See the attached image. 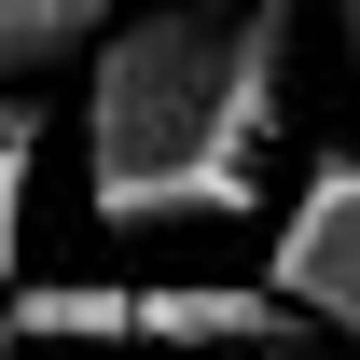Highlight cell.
Instances as JSON below:
<instances>
[{
	"mask_svg": "<svg viewBox=\"0 0 360 360\" xmlns=\"http://www.w3.org/2000/svg\"><path fill=\"white\" fill-rule=\"evenodd\" d=\"M291 0H125L84 70V208L111 236L250 222L291 125Z\"/></svg>",
	"mask_w": 360,
	"mask_h": 360,
	"instance_id": "obj_1",
	"label": "cell"
},
{
	"mask_svg": "<svg viewBox=\"0 0 360 360\" xmlns=\"http://www.w3.org/2000/svg\"><path fill=\"white\" fill-rule=\"evenodd\" d=\"M264 291L305 333H333V347H360V153H319L305 194L277 208V250H264Z\"/></svg>",
	"mask_w": 360,
	"mask_h": 360,
	"instance_id": "obj_2",
	"label": "cell"
},
{
	"mask_svg": "<svg viewBox=\"0 0 360 360\" xmlns=\"http://www.w3.org/2000/svg\"><path fill=\"white\" fill-rule=\"evenodd\" d=\"M125 347H180V360H264V347H305V319L277 305L264 277H153Z\"/></svg>",
	"mask_w": 360,
	"mask_h": 360,
	"instance_id": "obj_3",
	"label": "cell"
},
{
	"mask_svg": "<svg viewBox=\"0 0 360 360\" xmlns=\"http://www.w3.org/2000/svg\"><path fill=\"white\" fill-rule=\"evenodd\" d=\"M0 319H14V347H125L139 291H111V277H14Z\"/></svg>",
	"mask_w": 360,
	"mask_h": 360,
	"instance_id": "obj_4",
	"label": "cell"
},
{
	"mask_svg": "<svg viewBox=\"0 0 360 360\" xmlns=\"http://www.w3.org/2000/svg\"><path fill=\"white\" fill-rule=\"evenodd\" d=\"M111 14H125V0H0V84H28L56 56H97Z\"/></svg>",
	"mask_w": 360,
	"mask_h": 360,
	"instance_id": "obj_5",
	"label": "cell"
},
{
	"mask_svg": "<svg viewBox=\"0 0 360 360\" xmlns=\"http://www.w3.org/2000/svg\"><path fill=\"white\" fill-rule=\"evenodd\" d=\"M28 167H42V111L0 97V291L28 277Z\"/></svg>",
	"mask_w": 360,
	"mask_h": 360,
	"instance_id": "obj_6",
	"label": "cell"
}]
</instances>
